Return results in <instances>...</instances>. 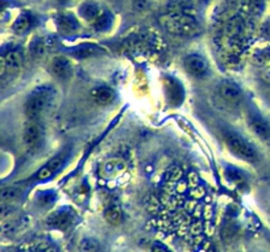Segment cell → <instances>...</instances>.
I'll use <instances>...</instances> for the list:
<instances>
[{
	"label": "cell",
	"mask_w": 270,
	"mask_h": 252,
	"mask_svg": "<svg viewBox=\"0 0 270 252\" xmlns=\"http://www.w3.org/2000/svg\"><path fill=\"white\" fill-rule=\"evenodd\" d=\"M46 46H48V42H45L42 39H36L31 45V53L33 56H42L46 50Z\"/></svg>",
	"instance_id": "25"
},
{
	"label": "cell",
	"mask_w": 270,
	"mask_h": 252,
	"mask_svg": "<svg viewBox=\"0 0 270 252\" xmlns=\"http://www.w3.org/2000/svg\"><path fill=\"white\" fill-rule=\"evenodd\" d=\"M54 91L50 86H40L32 92L25 101V115L29 120H39V117L49 107Z\"/></svg>",
	"instance_id": "3"
},
{
	"label": "cell",
	"mask_w": 270,
	"mask_h": 252,
	"mask_svg": "<svg viewBox=\"0 0 270 252\" xmlns=\"http://www.w3.org/2000/svg\"><path fill=\"white\" fill-rule=\"evenodd\" d=\"M248 8L252 15L258 16L265 8V0H248Z\"/></svg>",
	"instance_id": "24"
},
{
	"label": "cell",
	"mask_w": 270,
	"mask_h": 252,
	"mask_svg": "<svg viewBox=\"0 0 270 252\" xmlns=\"http://www.w3.org/2000/svg\"><path fill=\"white\" fill-rule=\"evenodd\" d=\"M52 71L60 79H67L71 77L73 67L70 60L66 57H57L52 62Z\"/></svg>",
	"instance_id": "13"
},
{
	"label": "cell",
	"mask_w": 270,
	"mask_h": 252,
	"mask_svg": "<svg viewBox=\"0 0 270 252\" xmlns=\"http://www.w3.org/2000/svg\"><path fill=\"white\" fill-rule=\"evenodd\" d=\"M40 204L42 206H48L54 201V194L52 192H42L40 194Z\"/></svg>",
	"instance_id": "27"
},
{
	"label": "cell",
	"mask_w": 270,
	"mask_h": 252,
	"mask_svg": "<svg viewBox=\"0 0 270 252\" xmlns=\"http://www.w3.org/2000/svg\"><path fill=\"white\" fill-rule=\"evenodd\" d=\"M111 24H112V16H111V13L103 11V12L99 15V18L92 22V28L99 30V32H103V30L108 29Z\"/></svg>",
	"instance_id": "20"
},
{
	"label": "cell",
	"mask_w": 270,
	"mask_h": 252,
	"mask_svg": "<svg viewBox=\"0 0 270 252\" xmlns=\"http://www.w3.org/2000/svg\"><path fill=\"white\" fill-rule=\"evenodd\" d=\"M61 3H66V1H69V0H60Z\"/></svg>",
	"instance_id": "29"
},
{
	"label": "cell",
	"mask_w": 270,
	"mask_h": 252,
	"mask_svg": "<svg viewBox=\"0 0 270 252\" xmlns=\"http://www.w3.org/2000/svg\"><path fill=\"white\" fill-rule=\"evenodd\" d=\"M103 12L101 9V7L96 4L95 1H84L79 7V15L81 18L87 20L88 22H94L96 19L99 18V15Z\"/></svg>",
	"instance_id": "15"
},
{
	"label": "cell",
	"mask_w": 270,
	"mask_h": 252,
	"mask_svg": "<svg viewBox=\"0 0 270 252\" xmlns=\"http://www.w3.org/2000/svg\"><path fill=\"white\" fill-rule=\"evenodd\" d=\"M226 36L228 41L231 42V45L237 46L240 42H244L247 39V33H248V22L245 21L244 19L233 18L231 21H228L226 26Z\"/></svg>",
	"instance_id": "5"
},
{
	"label": "cell",
	"mask_w": 270,
	"mask_h": 252,
	"mask_svg": "<svg viewBox=\"0 0 270 252\" xmlns=\"http://www.w3.org/2000/svg\"><path fill=\"white\" fill-rule=\"evenodd\" d=\"M24 252H57L56 248L46 243H36L28 246Z\"/></svg>",
	"instance_id": "26"
},
{
	"label": "cell",
	"mask_w": 270,
	"mask_h": 252,
	"mask_svg": "<svg viewBox=\"0 0 270 252\" xmlns=\"http://www.w3.org/2000/svg\"><path fill=\"white\" fill-rule=\"evenodd\" d=\"M66 158H67V153H65V151H62V153H60L58 155H56L54 158L50 159V160L36 174V180H37V181H45V180H49L50 177H53L57 172L61 170Z\"/></svg>",
	"instance_id": "8"
},
{
	"label": "cell",
	"mask_w": 270,
	"mask_h": 252,
	"mask_svg": "<svg viewBox=\"0 0 270 252\" xmlns=\"http://www.w3.org/2000/svg\"><path fill=\"white\" fill-rule=\"evenodd\" d=\"M212 198L194 172L175 168L167 174L154 218L157 229L199 244L212 233Z\"/></svg>",
	"instance_id": "1"
},
{
	"label": "cell",
	"mask_w": 270,
	"mask_h": 252,
	"mask_svg": "<svg viewBox=\"0 0 270 252\" xmlns=\"http://www.w3.org/2000/svg\"><path fill=\"white\" fill-rule=\"evenodd\" d=\"M249 125H250L252 132L257 137H260L264 141H270V125L264 118L258 117V116H254V117L250 118Z\"/></svg>",
	"instance_id": "14"
},
{
	"label": "cell",
	"mask_w": 270,
	"mask_h": 252,
	"mask_svg": "<svg viewBox=\"0 0 270 252\" xmlns=\"http://www.w3.org/2000/svg\"><path fill=\"white\" fill-rule=\"evenodd\" d=\"M79 250H81V252H98L99 243L95 239L86 238V239H83L81 242V244H79Z\"/></svg>",
	"instance_id": "23"
},
{
	"label": "cell",
	"mask_w": 270,
	"mask_h": 252,
	"mask_svg": "<svg viewBox=\"0 0 270 252\" xmlns=\"http://www.w3.org/2000/svg\"><path fill=\"white\" fill-rule=\"evenodd\" d=\"M22 63V53L20 49H11L3 54V64L9 70L19 69Z\"/></svg>",
	"instance_id": "17"
},
{
	"label": "cell",
	"mask_w": 270,
	"mask_h": 252,
	"mask_svg": "<svg viewBox=\"0 0 270 252\" xmlns=\"http://www.w3.org/2000/svg\"><path fill=\"white\" fill-rule=\"evenodd\" d=\"M33 26V18L29 13H22L21 16H19L18 20L13 22L12 29L16 33H25L26 30H29Z\"/></svg>",
	"instance_id": "19"
},
{
	"label": "cell",
	"mask_w": 270,
	"mask_h": 252,
	"mask_svg": "<svg viewBox=\"0 0 270 252\" xmlns=\"http://www.w3.org/2000/svg\"><path fill=\"white\" fill-rule=\"evenodd\" d=\"M56 22L58 30L61 33H63V35H74V33H77L81 29L78 20L73 15H69V13H62V15H60L57 18Z\"/></svg>",
	"instance_id": "11"
},
{
	"label": "cell",
	"mask_w": 270,
	"mask_h": 252,
	"mask_svg": "<svg viewBox=\"0 0 270 252\" xmlns=\"http://www.w3.org/2000/svg\"><path fill=\"white\" fill-rule=\"evenodd\" d=\"M74 213L69 208H62L56 210L48 218V225L53 229H60V230H67L69 227L73 226L74 223Z\"/></svg>",
	"instance_id": "9"
},
{
	"label": "cell",
	"mask_w": 270,
	"mask_h": 252,
	"mask_svg": "<svg viewBox=\"0 0 270 252\" xmlns=\"http://www.w3.org/2000/svg\"><path fill=\"white\" fill-rule=\"evenodd\" d=\"M103 50L101 47L95 46V45H82V46L77 47L73 50V56L75 58H79V59H83V58H90V57H95L98 54H102Z\"/></svg>",
	"instance_id": "18"
},
{
	"label": "cell",
	"mask_w": 270,
	"mask_h": 252,
	"mask_svg": "<svg viewBox=\"0 0 270 252\" xmlns=\"http://www.w3.org/2000/svg\"><path fill=\"white\" fill-rule=\"evenodd\" d=\"M161 24L166 32L177 36H191L198 30V22L185 12H170L161 18Z\"/></svg>",
	"instance_id": "2"
},
{
	"label": "cell",
	"mask_w": 270,
	"mask_h": 252,
	"mask_svg": "<svg viewBox=\"0 0 270 252\" xmlns=\"http://www.w3.org/2000/svg\"><path fill=\"white\" fill-rule=\"evenodd\" d=\"M126 163L120 158H112L105 160L99 168V176L104 180H115L125 172Z\"/></svg>",
	"instance_id": "7"
},
{
	"label": "cell",
	"mask_w": 270,
	"mask_h": 252,
	"mask_svg": "<svg viewBox=\"0 0 270 252\" xmlns=\"http://www.w3.org/2000/svg\"><path fill=\"white\" fill-rule=\"evenodd\" d=\"M44 138V128L40 124L39 120H29L26 122L24 133H22V141L29 150L37 149Z\"/></svg>",
	"instance_id": "6"
},
{
	"label": "cell",
	"mask_w": 270,
	"mask_h": 252,
	"mask_svg": "<svg viewBox=\"0 0 270 252\" xmlns=\"http://www.w3.org/2000/svg\"><path fill=\"white\" fill-rule=\"evenodd\" d=\"M185 67L188 74L192 77L202 78L205 77L208 71V64L201 56H190L185 60Z\"/></svg>",
	"instance_id": "10"
},
{
	"label": "cell",
	"mask_w": 270,
	"mask_h": 252,
	"mask_svg": "<svg viewBox=\"0 0 270 252\" xmlns=\"http://www.w3.org/2000/svg\"><path fill=\"white\" fill-rule=\"evenodd\" d=\"M22 194V191L20 188H16V187H7V188L1 189V193H0V197L3 202L5 201H15L18 200L19 197Z\"/></svg>",
	"instance_id": "22"
},
{
	"label": "cell",
	"mask_w": 270,
	"mask_h": 252,
	"mask_svg": "<svg viewBox=\"0 0 270 252\" xmlns=\"http://www.w3.org/2000/svg\"><path fill=\"white\" fill-rule=\"evenodd\" d=\"M91 97L99 105H108V104L112 103L113 98H115V92L109 87H96L95 90L91 91Z\"/></svg>",
	"instance_id": "16"
},
{
	"label": "cell",
	"mask_w": 270,
	"mask_h": 252,
	"mask_svg": "<svg viewBox=\"0 0 270 252\" xmlns=\"http://www.w3.org/2000/svg\"><path fill=\"white\" fill-rule=\"evenodd\" d=\"M150 252H170V251H169V248L166 247V246H164V244L154 243L152 246V250H150Z\"/></svg>",
	"instance_id": "28"
},
{
	"label": "cell",
	"mask_w": 270,
	"mask_h": 252,
	"mask_svg": "<svg viewBox=\"0 0 270 252\" xmlns=\"http://www.w3.org/2000/svg\"><path fill=\"white\" fill-rule=\"evenodd\" d=\"M219 95L220 97L224 98L227 103L235 104L241 98V90L240 87L232 81H223L219 86Z\"/></svg>",
	"instance_id": "12"
},
{
	"label": "cell",
	"mask_w": 270,
	"mask_h": 252,
	"mask_svg": "<svg viewBox=\"0 0 270 252\" xmlns=\"http://www.w3.org/2000/svg\"><path fill=\"white\" fill-rule=\"evenodd\" d=\"M104 218L105 221L108 223H111V225H119L123 219L122 210H120V208H118V206H111V208H108V209L105 210Z\"/></svg>",
	"instance_id": "21"
},
{
	"label": "cell",
	"mask_w": 270,
	"mask_h": 252,
	"mask_svg": "<svg viewBox=\"0 0 270 252\" xmlns=\"http://www.w3.org/2000/svg\"><path fill=\"white\" fill-rule=\"evenodd\" d=\"M224 141L228 149L231 150L233 154L237 155L240 159H244L247 162H256L258 159L256 149L248 141H245L244 138H241L235 133H226Z\"/></svg>",
	"instance_id": "4"
}]
</instances>
